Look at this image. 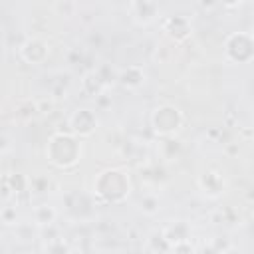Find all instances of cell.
Wrapping results in <instances>:
<instances>
[{
  "label": "cell",
  "instance_id": "cell-1",
  "mask_svg": "<svg viewBox=\"0 0 254 254\" xmlns=\"http://www.w3.org/2000/svg\"><path fill=\"white\" fill-rule=\"evenodd\" d=\"M46 155L50 159L52 165H56L58 169H69L73 167L79 157H81V143L67 133H56L52 135Z\"/></svg>",
  "mask_w": 254,
  "mask_h": 254
},
{
  "label": "cell",
  "instance_id": "cell-2",
  "mask_svg": "<svg viewBox=\"0 0 254 254\" xmlns=\"http://www.w3.org/2000/svg\"><path fill=\"white\" fill-rule=\"evenodd\" d=\"M93 190L107 202H121L127 198V194L131 190V181L123 171L107 169V171L99 173V177L95 179Z\"/></svg>",
  "mask_w": 254,
  "mask_h": 254
},
{
  "label": "cell",
  "instance_id": "cell-3",
  "mask_svg": "<svg viewBox=\"0 0 254 254\" xmlns=\"http://www.w3.org/2000/svg\"><path fill=\"white\" fill-rule=\"evenodd\" d=\"M183 113L175 105H161L151 113V127L161 137H173L183 127Z\"/></svg>",
  "mask_w": 254,
  "mask_h": 254
},
{
  "label": "cell",
  "instance_id": "cell-4",
  "mask_svg": "<svg viewBox=\"0 0 254 254\" xmlns=\"http://www.w3.org/2000/svg\"><path fill=\"white\" fill-rule=\"evenodd\" d=\"M252 38L246 32H236L230 34L224 42V56L232 64H246L252 60L254 50H252Z\"/></svg>",
  "mask_w": 254,
  "mask_h": 254
},
{
  "label": "cell",
  "instance_id": "cell-5",
  "mask_svg": "<svg viewBox=\"0 0 254 254\" xmlns=\"http://www.w3.org/2000/svg\"><path fill=\"white\" fill-rule=\"evenodd\" d=\"M71 133L79 135V137H89L93 135V131L97 129V117L91 109H75L67 121Z\"/></svg>",
  "mask_w": 254,
  "mask_h": 254
},
{
  "label": "cell",
  "instance_id": "cell-6",
  "mask_svg": "<svg viewBox=\"0 0 254 254\" xmlns=\"http://www.w3.org/2000/svg\"><path fill=\"white\" fill-rule=\"evenodd\" d=\"M163 32L175 42H185L192 34V24L185 16H169L163 22Z\"/></svg>",
  "mask_w": 254,
  "mask_h": 254
},
{
  "label": "cell",
  "instance_id": "cell-7",
  "mask_svg": "<svg viewBox=\"0 0 254 254\" xmlns=\"http://www.w3.org/2000/svg\"><path fill=\"white\" fill-rule=\"evenodd\" d=\"M20 56L26 64H32V65H38V64H44L46 58H48V46L46 42L38 40V38H30L22 44L20 48Z\"/></svg>",
  "mask_w": 254,
  "mask_h": 254
},
{
  "label": "cell",
  "instance_id": "cell-8",
  "mask_svg": "<svg viewBox=\"0 0 254 254\" xmlns=\"http://www.w3.org/2000/svg\"><path fill=\"white\" fill-rule=\"evenodd\" d=\"M131 12L139 24H151L159 12V6L157 0H131Z\"/></svg>",
  "mask_w": 254,
  "mask_h": 254
},
{
  "label": "cell",
  "instance_id": "cell-9",
  "mask_svg": "<svg viewBox=\"0 0 254 254\" xmlns=\"http://www.w3.org/2000/svg\"><path fill=\"white\" fill-rule=\"evenodd\" d=\"M117 79L125 89H139L145 83V71L139 65H129L117 75Z\"/></svg>",
  "mask_w": 254,
  "mask_h": 254
},
{
  "label": "cell",
  "instance_id": "cell-10",
  "mask_svg": "<svg viewBox=\"0 0 254 254\" xmlns=\"http://www.w3.org/2000/svg\"><path fill=\"white\" fill-rule=\"evenodd\" d=\"M198 185H200V189H202L204 192H208L210 196L220 194L222 189H224V181H222V177H220L218 173H214V171H206L204 175H200Z\"/></svg>",
  "mask_w": 254,
  "mask_h": 254
},
{
  "label": "cell",
  "instance_id": "cell-11",
  "mask_svg": "<svg viewBox=\"0 0 254 254\" xmlns=\"http://www.w3.org/2000/svg\"><path fill=\"white\" fill-rule=\"evenodd\" d=\"M161 234L165 236V240H167L169 244L181 242V240H187V238H189V226H187L185 220H177V222L169 224Z\"/></svg>",
  "mask_w": 254,
  "mask_h": 254
},
{
  "label": "cell",
  "instance_id": "cell-12",
  "mask_svg": "<svg viewBox=\"0 0 254 254\" xmlns=\"http://www.w3.org/2000/svg\"><path fill=\"white\" fill-rule=\"evenodd\" d=\"M34 220L40 226H52L54 220H56V210L48 204H40V206L34 208Z\"/></svg>",
  "mask_w": 254,
  "mask_h": 254
},
{
  "label": "cell",
  "instance_id": "cell-13",
  "mask_svg": "<svg viewBox=\"0 0 254 254\" xmlns=\"http://www.w3.org/2000/svg\"><path fill=\"white\" fill-rule=\"evenodd\" d=\"M103 85H105V83L99 79V75H97L95 71H89V73L81 79V87H83V91L89 93V95H99L101 89H103Z\"/></svg>",
  "mask_w": 254,
  "mask_h": 254
},
{
  "label": "cell",
  "instance_id": "cell-14",
  "mask_svg": "<svg viewBox=\"0 0 254 254\" xmlns=\"http://www.w3.org/2000/svg\"><path fill=\"white\" fill-rule=\"evenodd\" d=\"M179 153H181V145H179V141L167 137L165 143H163V155H165V159H175Z\"/></svg>",
  "mask_w": 254,
  "mask_h": 254
},
{
  "label": "cell",
  "instance_id": "cell-15",
  "mask_svg": "<svg viewBox=\"0 0 254 254\" xmlns=\"http://www.w3.org/2000/svg\"><path fill=\"white\" fill-rule=\"evenodd\" d=\"M141 210L145 214H157L159 212V200L155 196H145L141 200Z\"/></svg>",
  "mask_w": 254,
  "mask_h": 254
},
{
  "label": "cell",
  "instance_id": "cell-16",
  "mask_svg": "<svg viewBox=\"0 0 254 254\" xmlns=\"http://www.w3.org/2000/svg\"><path fill=\"white\" fill-rule=\"evenodd\" d=\"M8 183H10V187H12L14 192H20V190L26 189V179L22 175H10L8 177Z\"/></svg>",
  "mask_w": 254,
  "mask_h": 254
},
{
  "label": "cell",
  "instance_id": "cell-17",
  "mask_svg": "<svg viewBox=\"0 0 254 254\" xmlns=\"http://www.w3.org/2000/svg\"><path fill=\"white\" fill-rule=\"evenodd\" d=\"M48 179L46 177H34L32 179V190L34 192H38V194H42V192H46L48 190Z\"/></svg>",
  "mask_w": 254,
  "mask_h": 254
},
{
  "label": "cell",
  "instance_id": "cell-18",
  "mask_svg": "<svg viewBox=\"0 0 254 254\" xmlns=\"http://www.w3.org/2000/svg\"><path fill=\"white\" fill-rule=\"evenodd\" d=\"M0 216H2V220H4L6 224H14V222H16V210H14V208H4V210L0 212Z\"/></svg>",
  "mask_w": 254,
  "mask_h": 254
},
{
  "label": "cell",
  "instance_id": "cell-19",
  "mask_svg": "<svg viewBox=\"0 0 254 254\" xmlns=\"http://www.w3.org/2000/svg\"><path fill=\"white\" fill-rule=\"evenodd\" d=\"M216 2H220V4L226 6V8H236V6H240L244 0H216Z\"/></svg>",
  "mask_w": 254,
  "mask_h": 254
},
{
  "label": "cell",
  "instance_id": "cell-20",
  "mask_svg": "<svg viewBox=\"0 0 254 254\" xmlns=\"http://www.w3.org/2000/svg\"><path fill=\"white\" fill-rule=\"evenodd\" d=\"M198 4L202 10H212L216 6V0H198Z\"/></svg>",
  "mask_w": 254,
  "mask_h": 254
}]
</instances>
